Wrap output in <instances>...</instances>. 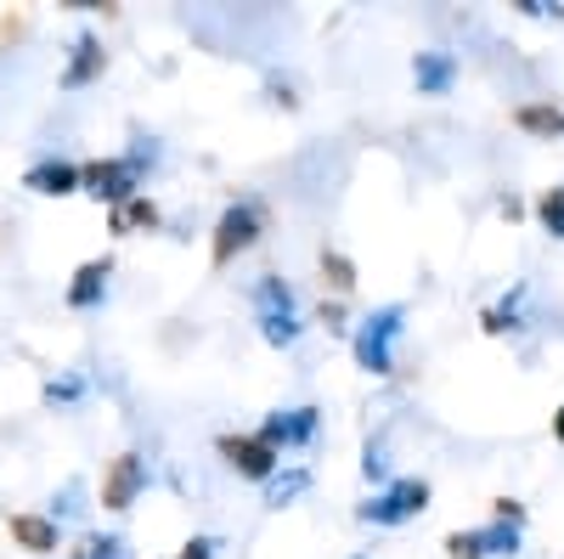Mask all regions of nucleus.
I'll return each instance as SVG.
<instances>
[{"mask_svg": "<svg viewBox=\"0 0 564 559\" xmlns=\"http://www.w3.org/2000/svg\"><path fill=\"white\" fill-rule=\"evenodd\" d=\"M108 74V45L102 34H74V52H68V68H63V90H85Z\"/></svg>", "mask_w": 564, "mask_h": 559, "instance_id": "9", "label": "nucleus"}, {"mask_svg": "<svg viewBox=\"0 0 564 559\" xmlns=\"http://www.w3.org/2000/svg\"><path fill=\"white\" fill-rule=\"evenodd\" d=\"M215 452H220L243 481H254V486H265V481L282 470V452H271L260 436H231V430H226V436H215Z\"/></svg>", "mask_w": 564, "mask_h": 559, "instance_id": "7", "label": "nucleus"}, {"mask_svg": "<svg viewBox=\"0 0 564 559\" xmlns=\"http://www.w3.org/2000/svg\"><path fill=\"white\" fill-rule=\"evenodd\" d=\"M215 553H220V537H204V531H198V537H186V542H181L175 559H215Z\"/></svg>", "mask_w": 564, "mask_h": 559, "instance_id": "21", "label": "nucleus"}, {"mask_svg": "<svg viewBox=\"0 0 564 559\" xmlns=\"http://www.w3.org/2000/svg\"><path fill=\"white\" fill-rule=\"evenodd\" d=\"M260 238H265V209L249 204V198L243 204H226L220 221H215V232H209V266L226 271L238 255H249Z\"/></svg>", "mask_w": 564, "mask_h": 559, "instance_id": "4", "label": "nucleus"}, {"mask_svg": "<svg viewBox=\"0 0 564 559\" xmlns=\"http://www.w3.org/2000/svg\"><path fill=\"white\" fill-rule=\"evenodd\" d=\"M423 508H430V481L406 475V481H390L379 497H367L356 508V520H367V526H406V520L423 515Z\"/></svg>", "mask_w": 564, "mask_h": 559, "instance_id": "5", "label": "nucleus"}, {"mask_svg": "<svg viewBox=\"0 0 564 559\" xmlns=\"http://www.w3.org/2000/svg\"><path fill=\"white\" fill-rule=\"evenodd\" d=\"M322 277L334 294H356V260L345 249H322Z\"/></svg>", "mask_w": 564, "mask_h": 559, "instance_id": "16", "label": "nucleus"}, {"mask_svg": "<svg viewBox=\"0 0 564 559\" xmlns=\"http://www.w3.org/2000/svg\"><path fill=\"white\" fill-rule=\"evenodd\" d=\"M23 186L40 193V198H68V193H79V164H68V159H34L23 170Z\"/></svg>", "mask_w": 564, "mask_h": 559, "instance_id": "11", "label": "nucleus"}, {"mask_svg": "<svg viewBox=\"0 0 564 559\" xmlns=\"http://www.w3.org/2000/svg\"><path fill=\"white\" fill-rule=\"evenodd\" d=\"M305 486H311V475H305V470H289V475L276 470V475L265 481V503H271V508H282V503H294Z\"/></svg>", "mask_w": 564, "mask_h": 559, "instance_id": "17", "label": "nucleus"}, {"mask_svg": "<svg viewBox=\"0 0 564 559\" xmlns=\"http://www.w3.org/2000/svg\"><path fill=\"white\" fill-rule=\"evenodd\" d=\"M141 170H148V159L141 153H113V159H90L79 164V193H90L97 204L119 209L141 193Z\"/></svg>", "mask_w": 564, "mask_h": 559, "instance_id": "3", "label": "nucleus"}, {"mask_svg": "<svg viewBox=\"0 0 564 559\" xmlns=\"http://www.w3.org/2000/svg\"><path fill=\"white\" fill-rule=\"evenodd\" d=\"M7 531H12V542H18L23 553H57V548H63V526H57L52 515H12Z\"/></svg>", "mask_w": 564, "mask_h": 559, "instance_id": "12", "label": "nucleus"}, {"mask_svg": "<svg viewBox=\"0 0 564 559\" xmlns=\"http://www.w3.org/2000/svg\"><path fill=\"white\" fill-rule=\"evenodd\" d=\"M475 542H480V559H486V553H513V548H520V526L491 520V526H480V531H475Z\"/></svg>", "mask_w": 564, "mask_h": 559, "instance_id": "18", "label": "nucleus"}, {"mask_svg": "<svg viewBox=\"0 0 564 559\" xmlns=\"http://www.w3.org/2000/svg\"><path fill=\"white\" fill-rule=\"evenodd\" d=\"M159 221H164V209H159V204H153L148 193H135L130 204H119V209L108 215V226L119 232V238H130V232H153Z\"/></svg>", "mask_w": 564, "mask_h": 559, "instance_id": "14", "label": "nucleus"}, {"mask_svg": "<svg viewBox=\"0 0 564 559\" xmlns=\"http://www.w3.org/2000/svg\"><path fill=\"white\" fill-rule=\"evenodd\" d=\"M520 125L536 130V136H564V114H558V108H542V103L520 108Z\"/></svg>", "mask_w": 564, "mask_h": 559, "instance_id": "19", "label": "nucleus"}, {"mask_svg": "<svg viewBox=\"0 0 564 559\" xmlns=\"http://www.w3.org/2000/svg\"><path fill=\"white\" fill-rule=\"evenodd\" d=\"M108 277H113V255H102V260H85V266L68 277L63 305H68V311H97V305L108 300Z\"/></svg>", "mask_w": 564, "mask_h": 559, "instance_id": "10", "label": "nucleus"}, {"mask_svg": "<svg viewBox=\"0 0 564 559\" xmlns=\"http://www.w3.org/2000/svg\"><path fill=\"white\" fill-rule=\"evenodd\" d=\"M85 385L79 379H45V401H74Z\"/></svg>", "mask_w": 564, "mask_h": 559, "instance_id": "23", "label": "nucleus"}, {"mask_svg": "<svg viewBox=\"0 0 564 559\" xmlns=\"http://www.w3.org/2000/svg\"><path fill=\"white\" fill-rule=\"evenodd\" d=\"M412 79H417L423 97H446V90L457 85V57H452V52H417Z\"/></svg>", "mask_w": 564, "mask_h": 559, "instance_id": "13", "label": "nucleus"}, {"mask_svg": "<svg viewBox=\"0 0 564 559\" xmlns=\"http://www.w3.org/2000/svg\"><path fill=\"white\" fill-rule=\"evenodd\" d=\"M350 559H367V553H350Z\"/></svg>", "mask_w": 564, "mask_h": 559, "instance_id": "26", "label": "nucleus"}, {"mask_svg": "<svg viewBox=\"0 0 564 559\" xmlns=\"http://www.w3.org/2000/svg\"><path fill=\"white\" fill-rule=\"evenodd\" d=\"M254 322H260V340H265V345H276V351L300 345V334H305L300 305H294V289L282 283L276 271H265L260 283H254Z\"/></svg>", "mask_w": 564, "mask_h": 559, "instance_id": "2", "label": "nucleus"}, {"mask_svg": "<svg viewBox=\"0 0 564 559\" xmlns=\"http://www.w3.org/2000/svg\"><path fill=\"white\" fill-rule=\"evenodd\" d=\"M536 221L553 232V238H564V186H547V193L536 198Z\"/></svg>", "mask_w": 564, "mask_h": 559, "instance_id": "20", "label": "nucleus"}, {"mask_svg": "<svg viewBox=\"0 0 564 559\" xmlns=\"http://www.w3.org/2000/svg\"><path fill=\"white\" fill-rule=\"evenodd\" d=\"M446 553H452V559H480L475 531H452V537H446Z\"/></svg>", "mask_w": 564, "mask_h": 559, "instance_id": "22", "label": "nucleus"}, {"mask_svg": "<svg viewBox=\"0 0 564 559\" xmlns=\"http://www.w3.org/2000/svg\"><path fill=\"white\" fill-rule=\"evenodd\" d=\"M406 329V305H379L372 316H361V329L350 334V356L361 373H372V379H390L395 373V340Z\"/></svg>", "mask_w": 564, "mask_h": 559, "instance_id": "1", "label": "nucleus"}, {"mask_svg": "<svg viewBox=\"0 0 564 559\" xmlns=\"http://www.w3.org/2000/svg\"><path fill=\"white\" fill-rule=\"evenodd\" d=\"M316 430H322V407H289V412H271L254 436H260L271 452H289V447H311Z\"/></svg>", "mask_w": 564, "mask_h": 559, "instance_id": "8", "label": "nucleus"}, {"mask_svg": "<svg viewBox=\"0 0 564 559\" xmlns=\"http://www.w3.org/2000/svg\"><path fill=\"white\" fill-rule=\"evenodd\" d=\"M141 492H148V458H141V452H119L102 470V508H108V515H124V508L141 503Z\"/></svg>", "mask_w": 564, "mask_h": 559, "instance_id": "6", "label": "nucleus"}, {"mask_svg": "<svg viewBox=\"0 0 564 559\" xmlns=\"http://www.w3.org/2000/svg\"><path fill=\"white\" fill-rule=\"evenodd\" d=\"M68 559H130V548H124L119 531H90L68 548Z\"/></svg>", "mask_w": 564, "mask_h": 559, "instance_id": "15", "label": "nucleus"}, {"mask_svg": "<svg viewBox=\"0 0 564 559\" xmlns=\"http://www.w3.org/2000/svg\"><path fill=\"white\" fill-rule=\"evenodd\" d=\"M322 322H327V329L339 334V329H345V311H339V305H322Z\"/></svg>", "mask_w": 564, "mask_h": 559, "instance_id": "24", "label": "nucleus"}, {"mask_svg": "<svg viewBox=\"0 0 564 559\" xmlns=\"http://www.w3.org/2000/svg\"><path fill=\"white\" fill-rule=\"evenodd\" d=\"M553 441H564V401H558V412H553Z\"/></svg>", "mask_w": 564, "mask_h": 559, "instance_id": "25", "label": "nucleus"}]
</instances>
